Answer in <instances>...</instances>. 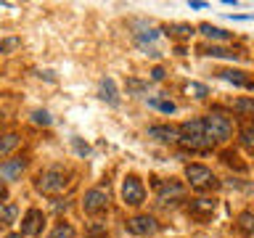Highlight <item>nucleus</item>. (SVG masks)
I'll list each match as a JSON object with an SVG mask.
<instances>
[{
  "mask_svg": "<svg viewBox=\"0 0 254 238\" xmlns=\"http://www.w3.org/2000/svg\"><path fill=\"white\" fill-rule=\"evenodd\" d=\"M24 172V159H11V162L0 164V178L3 180H16Z\"/></svg>",
  "mask_w": 254,
  "mask_h": 238,
  "instance_id": "nucleus-11",
  "label": "nucleus"
},
{
  "mask_svg": "<svg viewBox=\"0 0 254 238\" xmlns=\"http://www.w3.org/2000/svg\"><path fill=\"white\" fill-rule=\"evenodd\" d=\"M48 238H74V228L66 225V222H59V225L53 228V233Z\"/></svg>",
  "mask_w": 254,
  "mask_h": 238,
  "instance_id": "nucleus-19",
  "label": "nucleus"
},
{
  "mask_svg": "<svg viewBox=\"0 0 254 238\" xmlns=\"http://www.w3.org/2000/svg\"><path fill=\"white\" fill-rule=\"evenodd\" d=\"M82 206H85L87 214H101V212H106V206H109V193H106V190H101V188L87 190L85 198H82Z\"/></svg>",
  "mask_w": 254,
  "mask_h": 238,
  "instance_id": "nucleus-6",
  "label": "nucleus"
},
{
  "mask_svg": "<svg viewBox=\"0 0 254 238\" xmlns=\"http://www.w3.org/2000/svg\"><path fill=\"white\" fill-rule=\"evenodd\" d=\"M148 138H156V140H164V143H170V140H180V132L175 130V127L156 124V127H151V130H148Z\"/></svg>",
  "mask_w": 254,
  "mask_h": 238,
  "instance_id": "nucleus-13",
  "label": "nucleus"
},
{
  "mask_svg": "<svg viewBox=\"0 0 254 238\" xmlns=\"http://www.w3.org/2000/svg\"><path fill=\"white\" fill-rule=\"evenodd\" d=\"M178 132H180V143H183V146H190V148H206V146H212V140L206 138V132H204V119H190V122H183Z\"/></svg>",
  "mask_w": 254,
  "mask_h": 238,
  "instance_id": "nucleus-1",
  "label": "nucleus"
},
{
  "mask_svg": "<svg viewBox=\"0 0 254 238\" xmlns=\"http://www.w3.org/2000/svg\"><path fill=\"white\" fill-rule=\"evenodd\" d=\"M241 138H244V143H246V146H252V148H254V124H249V127H244Z\"/></svg>",
  "mask_w": 254,
  "mask_h": 238,
  "instance_id": "nucleus-27",
  "label": "nucleus"
},
{
  "mask_svg": "<svg viewBox=\"0 0 254 238\" xmlns=\"http://www.w3.org/2000/svg\"><path fill=\"white\" fill-rule=\"evenodd\" d=\"M16 48H19V40H16V37L0 40V53H5V51H16Z\"/></svg>",
  "mask_w": 254,
  "mask_h": 238,
  "instance_id": "nucleus-26",
  "label": "nucleus"
},
{
  "mask_svg": "<svg viewBox=\"0 0 254 238\" xmlns=\"http://www.w3.org/2000/svg\"><path fill=\"white\" fill-rule=\"evenodd\" d=\"M125 228H127V233H132V236H148V233H156L159 225H156V220L154 217H148V214H138V217H130L125 222Z\"/></svg>",
  "mask_w": 254,
  "mask_h": 238,
  "instance_id": "nucleus-7",
  "label": "nucleus"
},
{
  "mask_svg": "<svg viewBox=\"0 0 254 238\" xmlns=\"http://www.w3.org/2000/svg\"><path fill=\"white\" fill-rule=\"evenodd\" d=\"M32 119H35L37 124H51V114H48V111H35V114H32Z\"/></svg>",
  "mask_w": 254,
  "mask_h": 238,
  "instance_id": "nucleus-28",
  "label": "nucleus"
},
{
  "mask_svg": "<svg viewBox=\"0 0 254 238\" xmlns=\"http://www.w3.org/2000/svg\"><path fill=\"white\" fill-rule=\"evenodd\" d=\"M206 56H214V59H238L236 51H225V48H206Z\"/></svg>",
  "mask_w": 254,
  "mask_h": 238,
  "instance_id": "nucleus-21",
  "label": "nucleus"
},
{
  "mask_svg": "<svg viewBox=\"0 0 254 238\" xmlns=\"http://www.w3.org/2000/svg\"><path fill=\"white\" fill-rule=\"evenodd\" d=\"M16 204H5V206H0V222H3V225H11V222L16 220Z\"/></svg>",
  "mask_w": 254,
  "mask_h": 238,
  "instance_id": "nucleus-20",
  "label": "nucleus"
},
{
  "mask_svg": "<svg viewBox=\"0 0 254 238\" xmlns=\"http://www.w3.org/2000/svg\"><path fill=\"white\" fill-rule=\"evenodd\" d=\"M16 146H19V135H16V132L3 135V138H0V156H5L8 151H13Z\"/></svg>",
  "mask_w": 254,
  "mask_h": 238,
  "instance_id": "nucleus-16",
  "label": "nucleus"
},
{
  "mask_svg": "<svg viewBox=\"0 0 254 238\" xmlns=\"http://www.w3.org/2000/svg\"><path fill=\"white\" fill-rule=\"evenodd\" d=\"M220 77L238 87H254V77H246V71H238V69H225V71H220Z\"/></svg>",
  "mask_w": 254,
  "mask_h": 238,
  "instance_id": "nucleus-10",
  "label": "nucleus"
},
{
  "mask_svg": "<svg viewBox=\"0 0 254 238\" xmlns=\"http://www.w3.org/2000/svg\"><path fill=\"white\" fill-rule=\"evenodd\" d=\"M122 198H125V204H130V206H140L143 201H146V188H143V182L138 178H125L122 182Z\"/></svg>",
  "mask_w": 254,
  "mask_h": 238,
  "instance_id": "nucleus-5",
  "label": "nucleus"
},
{
  "mask_svg": "<svg viewBox=\"0 0 254 238\" xmlns=\"http://www.w3.org/2000/svg\"><path fill=\"white\" fill-rule=\"evenodd\" d=\"M204 132L212 143L214 140H228L230 132H233V122H230L225 114H220V111H212L209 117H204Z\"/></svg>",
  "mask_w": 254,
  "mask_h": 238,
  "instance_id": "nucleus-3",
  "label": "nucleus"
},
{
  "mask_svg": "<svg viewBox=\"0 0 254 238\" xmlns=\"http://www.w3.org/2000/svg\"><path fill=\"white\" fill-rule=\"evenodd\" d=\"M233 109H236V111H254V98H241V101H236Z\"/></svg>",
  "mask_w": 254,
  "mask_h": 238,
  "instance_id": "nucleus-24",
  "label": "nucleus"
},
{
  "mask_svg": "<svg viewBox=\"0 0 254 238\" xmlns=\"http://www.w3.org/2000/svg\"><path fill=\"white\" fill-rule=\"evenodd\" d=\"M85 236H87V238H106V222L93 220L90 225L85 228Z\"/></svg>",
  "mask_w": 254,
  "mask_h": 238,
  "instance_id": "nucleus-18",
  "label": "nucleus"
},
{
  "mask_svg": "<svg viewBox=\"0 0 254 238\" xmlns=\"http://www.w3.org/2000/svg\"><path fill=\"white\" fill-rule=\"evenodd\" d=\"M71 146H74V151H77L79 156H87V154H90V146H87V143H82L79 138H71Z\"/></svg>",
  "mask_w": 254,
  "mask_h": 238,
  "instance_id": "nucleus-25",
  "label": "nucleus"
},
{
  "mask_svg": "<svg viewBox=\"0 0 254 238\" xmlns=\"http://www.w3.org/2000/svg\"><path fill=\"white\" fill-rule=\"evenodd\" d=\"M98 95L109 103V106H119V93H117V85H114V79H111V77L101 79V85H98Z\"/></svg>",
  "mask_w": 254,
  "mask_h": 238,
  "instance_id": "nucleus-9",
  "label": "nucleus"
},
{
  "mask_svg": "<svg viewBox=\"0 0 254 238\" xmlns=\"http://www.w3.org/2000/svg\"><path fill=\"white\" fill-rule=\"evenodd\" d=\"M214 206H217L214 198H196V201H190V214H196V217H209L214 212Z\"/></svg>",
  "mask_w": 254,
  "mask_h": 238,
  "instance_id": "nucleus-12",
  "label": "nucleus"
},
{
  "mask_svg": "<svg viewBox=\"0 0 254 238\" xmlns=\"http://www.w3.org/2000/svg\"><path fill=\"white\" fill-rule=\"evenodd\" d=\"M186 178L190 182V188H196V190L217 188V178H214L212 170H206L204 164H188L186 167Z\"/></svg>",
  "mask_w": 254,
  "mask_h": 238,
  "instance_id": "nucleus-4",
  "label": "nucleus"
},
{
  "mask_svg": "<svg viewBox=\"0 0 254 238\" xmlns=\"http://www.w3.org/2000/svg\"><path fill=\"white\" fill-rule=\"evenodd\" d=\"M66 185H69V175L64 172L61 167H51V170H45L37 178V190H40V193H45V196L61 193Z\"/></svg>",
  "mask_w": 254,
  "mask_h": 238,
  "instance_id": "nucleus-2",
  "label": "nucleus"
},
{
  "mask_svg": "<svg viewBox=\"0 0 254 238\" xmlns=\"http://www.w3.org/2000/svg\"><path fill=\"white\" fill-rule=\"evenodd\" d=\"M45 225V214L40 209H29L21 220V236H40Z\"/></svg>",
  "mask_w": 254,
  "mask_h": 238,
  "instance_id": "nucleus-8",
  "label": "nucleus"
},
{
  "mask_svg": "<svg viewBox=\"0 0 254 238\" xmlns=\"http://www.w3.org/2000/svg\"><path fill=\"white\" fill-rule=\"evenodd\" d=\"M5 238H21V233H8Z\"/></svg>",
  "mask_w": 254,
  "mask_h": 238,
  "instance_id": "nucleus-31",
  "label": "nucleus"
},
{
  "mask_svg": "<svg viewBox=\"0 0 254 238\" xmlns=\"http://www.w3.org/2000/svg\"><path fill=\"white\" fill-rule=\"evenodd\" d=\"M204 32L206 37L209 40H228L230 37V32H225V29H220V27H212V24H201V27H198Z\"/></svg>",
  "mask_w": 254,
  "mask_h": 238,
  "instance_id": "nucleus-17",
  "label": "nucleus"
},
{
  "mask_svg": "<svg viewBox=\"0 0 254 238\" xmlns=\"http://www.w3.org/2000/svg\"><path fill=\"white\" fill-rule=\"evenodd\" d=\"M3 196H5V188H3V185H0V198H3Z\"/></svg>",
  "mask_w": 254,
  "mask_h": 238,
  "instance_id": "nucleus-32",
  "label": "nucleus"
},
{
  "mask_svg": "<svg viewBox=\"0 0 254 238\" xmlns=\"http://www.w3.org/2000/svg\"><path fill=\"white\" fill-rule=\"evenodd\" d=\"M188 93H193L196 98H204V95H206V87L198 85V82H190V85H188Z\"/></svg>",
  "mask_w": 254,
  "mask_h": 238,
  "instance_id": "nucleus-29",
  "label": "nucleus"
},
{
  "mask_svg": "<svg viewBox=\"0 0 254 238\" xmlns=\"http://www.w3.org/2000/svg\"><path fill=\"white\" fill-rule=\"evenodd\" d=\"M148 103H151L154 109L164 111V114H172V111H175V103H172V101H156V98H151Z\"/></svg>",
  "mask_w": 254,
  "mask_h": 238,
  "instance_id": "nucleus-23",
  "label": "nucleus"
},
{
  "mask_svg": "<svg viewBox=\"0 0 254 238\" xmlns=\"http://www.w3.org/2000/svg\"><path fill=\"white\" fill-rule=\"evenodd\" d=\"M238 230H241V233H246V236L254 233V212L238 214Z\"/></svg>",
  "mask_w": 254,
  "mask_h": 238,
  "instance_id": "nucleus-15",
  "label": "nucleus"
},
{
  "mask_svg": "<svg viewBox=\"0 0 254 238\" xmlns=\"http://www.w3.org/2000/svg\"><path fill=\"white\" fill-rule=\"evenodd\" d=\"M170 35L178 37V40H183V37H190V35H193V29H190L188 24H175V27H170Z\"/></svg>",
  "mask_w": 254,
  "mask_h": 238,
  "instance_id": "nucleus-22",
  "label": "nucleus"
},
{
  "mask_svg": "<svg viewBox=\"0 0 254 238\" xmlns=\"http://www.w3.org/2000/svg\"><path fill=\"white\" fill-rule=\"evenodd\" d=\"M151 77H154V79H162V77H164V69H162V66H156L154 71H151Z\"/></svg>",
  "mask_w": 254,
  "mask_h": 238,
  "instance_id": "nucleus-30",
  "label": "nucleus"
},
{
  "mask_svg": "<svg viewBox=\"0 0 254 238\" xmlns=\"http://www.w3.org/2000/svg\"><path fill=\"white\" fill-rule=\"evenodd\" d=\"M156 188H159V196H162V198H167V196H180V193H183V185H180V182H172V180H159Z\"/></svg>",
  "mask_w": 254,
  "mask_h": 238,
  "instance_id": "nucleus-14",
  "label": "nucleus"
}]
</instances>
